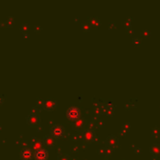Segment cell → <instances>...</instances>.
<instances>
[{"label": "cell", "mask_w": 160, "mask_h": 160, "mask_svg": "<svg viewBox=\"0 0 160 160\" xmlns=\"http://www.w3.org/2000/svg\"><path fill=\"white\" fill-rule=\"evenodd\" d=\"M52 132L55 136H57V137H58V136H62L63 133H64V128H63L62 126H58V124H56V126L53 127Z\"/></svg>", "instance_id": "cell-3"}, {"label": "cell", "mask_w": 160, "mask_h": 160, "mask_svg": "<svg viewBox=\"0 0 160 160\" xmlns=\"http://www.w3.org/2000/svg\"><path fill=\"white\" fill-rule=\"evenodd\" d=\"M55 106V102L53 101V100H51V99L46 100V102L44 103V107H45L46 109H48V110L53 108Z\"/></svg>", "instance_id": "cell-5"}, {"label": "cell", "mask_w": 160, "mask_h": 160, "mask_svg": "<svg viewBox=\"0 0 160 160\" xmlns=\"http://www.w3.org/2000/svg\"><path fill=\"white\" fill-rule=\"evenodd\" d=\"M67 115L69 119L75 120L80 116V110L76 107H70L67 111Z\"/></svg>", "instance_id": "cell-1"}, {"label": "cell", "mask_w": 160, "mask_h": 160, "mask_svg": "<svg viewBox=\"0 0 160 160\" xmlns=\"http://www.w3.org/2000/svg\"><path fill=\"white\" fill-rule=\"evenodd\" d=\"M22 156L23 157L25 158V159H30L32 157V152L31 150H29V149H25V150H23V153H22Z\"/></svg>", "instance_id": "cell-4"}, {"label": "cell", "mask_w": 160, "mask_h": 160, "mask_svg": "<svg viewBox=\"0 0 160 160\" xmlns=\"http://www.w3.org/2000/svg\"><path fill=\"white\" fill-rule=\"evenodd\" d=\"M35 157L37 160H45L47 158V151L45 149H39L35 153Z\"/></svg>", "instance_id": "cell-2"}]
</instances>
